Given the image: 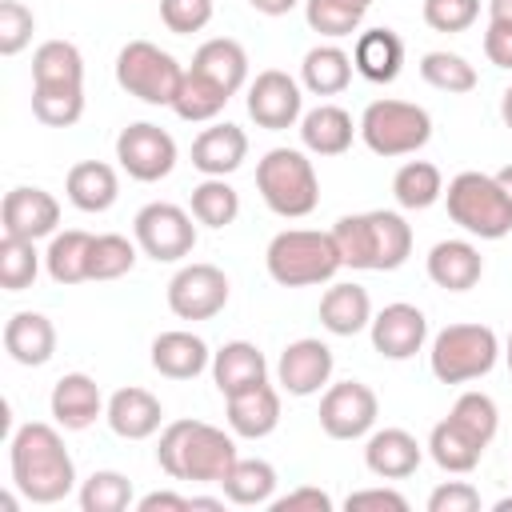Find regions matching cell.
<instances>
[{
	"label": "cell",
	"mask_w": 512,
	"mask_h": 512,
	"mask_svg": "<svg viewBox=\"0 0 512 512\" xmlns=\"http://www.w3.org/2000/svg\"><path fill=\"white\" fill-rule=\"evenodd\" d=\"M8 464H12L16 492L32 504H60L76 488L72 452L64 448L52 424H40V420L20 424L8 444Z\"/></svg>",
	"instance_id": "6da1fadb"
},
{
	"label": "cell",
	"mask_w": 512,
	"mask_h": 512,
	"mask_svg": "<svg viewBox=\"0 0 512 512\" xmlns=\"http://www.w3.org/2000/svg\"><path fill=\"white\" fill-rule=\"evenodd\" d=\"M332 240L344 268L356 272H396L412 256V224L388 208L340 216L332 224Z\"/></svg>",
	"instance_id": "7a4b0ae2"
},
{
	"label": "cell",
	"mask_w": 512,
	"mask_h": 512,
	"mask_svg": "<svg viewBox=\"0 0 512 512\" xmlns=\"http://www.w3.org/2000/svg\"><path fill=\"white\" fill-rule=\"evenodd\" d=\"M236 440L204 420H172L160 428L156 444V464L172 480H200V484H220L232 464H236Z\"/></svg>",
	"instance_id": "3957f363"
},
{
	"label": "cell",
	"mask_w": 512,
	"mask_h": 512,
	"mask_svg": "<svg viewBox=\"0 0 512 512\" xmlns=\"http://www.w3.org/2000/svg\"><path fill=\"white\" fill-rule=\"evenodd\" d=\"M264 264H268V276L280 288L328 284L344 268L332 232H316V228H284V232H276L268 240Z\"/></svg>",
	"instance_id": "277c9868"
},
{
	"label": "cell",
	"mask_w": 512,
	"mask_h": 512,
	"mask_svg": "<svg viewBox=\"0 0 512 512\" xmlns=\"http://www.w3.org/2000/svg\"><path fill=\"white\" fill-rule=\"evenodd\" d=\"M256 188H260V200L284 220H300L320 204L316 168L300 148L264 152V160L256 164Z\"/></svg>",
	"instance_id": "5b68a950"
},
{
	"label": "cell",
	"mask_w": 512,
	"mask_h": 512,
	"mask_svg": "<svg viewBox=\"0 0 512 512\" xmlns=\"http://www.w3.org/2000/svg\"><path fill=\"white\" fill-rule=\"evenodd\" d=\"M448 216L452 224H460L468 236L480 240H500L512 232V200L500 188L496 176L488 172H460L448 180Z\"/></svg>",
	"instance_id": "8992f818"
},
{
	"label": "cell",
	"mask_w": 512,
	"mask_h": 512,
	"mask_svg": "<svg viewBox=\"0 0 512 512\" xmlns=\"http://www.w3.org/2000/svg\"><path fill=\"white\" fill-rule=\"evenodd\" d=\"M500 340L488 324H448L436 332L428 364L440 384H468L496 368Z\"/></svg>",
	"instance_id": "52a82bcc"
},
{
	"label": "cell",
	"mask_w": 512,
	"mask_h": 512,
	"mask_svg": "<svg viewBox=\"0 0 512 512\" xmlns=\"http://www.w3.org/2000/svg\"><path fill=\"white\" fill-rule=\"evenodd\" d=\"M116 84L128 96L144 100V104L172 108V100H176V92L184 84V68L160 44H152V40H128L116 52Z\"/></svg>",
	"instance_id": "ba28073f"
},
{
	"label": "cell",
	"mask_w": 512,
	"mask_h": 512,
	"mask_svg": "<svg viewBox=\"0 0 512 512\" xmlns=\"http://www.w3.org/2000/svg\"><path fill=\"white\" fill-rule=\"evenodd\" d=\"M360 140L376 156H412L432 140V116L412 100H372L360 116Z\"/></svg>",
	"instance_id": "9c48e42d"
},
{
	"label": "cell",
	"mask_w": 512,
	"mask_h": 512,
	"mask_svg": "<svg viewBox=\"0 0 512 512\" xmlns=\"http://www.w3.org/2000/svg\"><path fill=\"white\" fill-rule=\"evenodd\" d=\"M196 216L184 212L180 204H168V200H152L136 212L132 220V236L140 244L144 256H152L156 264H176L184 256H192L196 248Z\"/></svg>",
	"instance_id": "30bf717a"
},
{
	"label": "cell",
	"mask_w": 512,
	"mask_h": 512,
	"mask_svg": "<svg viewBox=\"0 0 512 512\" xmlns=\"http://www.w3.org/2000/svg\"><path fill=\"white\" fill-rule=\"evenodd\" d=\"M116 160L132 180L156 184L176 168V140L160 124L136 120L116 136Z\"/></svg>",
	"instance_id": "8fae6325"
},
{
	"label": "cell",
	"mask_w": 512,
	"mask_h": 512,
	"mask_svg": "<svg viewBox=\"0 0 512 512\" xmlns=\"http://www.w3.org/2000/svg\"><path fill=\"white\" fill-rule=\"evenodd\" d=\"M380 416V400L360 380H340L320 396V428L332 440H360L372 432Z\"/></svg>",
	"instance_id": "7c38bea8"
},
{
	"label": "cell",
	"mask_w": 512,
	"mask_h": 512,
	"mask_svg": "<svg viewBox=\"0 0 512 512\" xmlns=\"http://www.w3.org/2000/svg\"><path fill=\"white\" fill-rule=\"evenodd\" d=\"M228 304V276L216 264H184L168 280V308L180 320H212Z\"/></svg>",
	"instance_id": "4fadbf2b"
},
{
	"label": "cell",
	"mask_w": 512,
	"mask_h": 512,
	"mask_svg": "<svg viewBox=\"0 0 512 512\" xmlns=\"http://www.w3.org/2000/svg\"><path fill=\"white\" fill-rule=\"evenodd\" d=\"M244 104H248V116L256 120V128H268V132H284L304 116L300 84L280 68L256 72V80L248 84V100Z\"/></svg>",
	"instance_id": "5bb4252c"
},
{
	"label": "cell",
	"mask_w": 512,
	"mask_h": 512,
	"mask_svg": "<svg viewBox=\"0 0 512 512\" xmlns=\"http://www.w3.org/2000/svg\"><path fill=\"white\" fill-rule=\"evenodd\" d=\"M332 348L316 336H300L292 340L280 360H276V384L288 396H316L328 380H332Z\"/></svg>",
	"instance_id": "9a60e30c"
},
{
	"label": "cell",
	"mask_w": 512,
	"mask_h": 512,
	"mask_svg": "<svg viewBox=\"0 0 512 512\" xmlns=\"http://www.w3.org/2000/svg\"><path fill=\"white\" fill-rule=\"evenodd\" d=\"M368 332H372V348H376L384 360H408V356H416V352L424 348V340H428V316H424L416 304L396 300V304H384V308L372 316Z\"/></svg>",
	"instance_id": "2e32d148"
},
{
	"label": "cell",
	"mask_w": 512,
	"mask_h": 512,
	"mask_svg": "<svg viewBox=\"0 0 512 512\" xmlns=\"http://www.w3.org/2000/svg\"><path fill=\"white\" fill-rule=\"evenodd\" d=\"M0 220H4V236H20V240H44V236H56V224H60V204L52 192L44 188H12L4 196V208H0Z\"/></svg>",
	"instance_id": "e0dca14e"
},
{
	"label": "cell",
	"mask_w": 512,
	"mask_h": 512,
	"mask_svg": "<svg viewBox=\"0 0 512 512\" xmlns=\"http://www.w3.org/2000/svg\"><path fill=\"white\" fill-rule=\"evenodd\" d=\"M104 420L120 440H148L164 424V408L148 388H116L104 404Z\"/></svg>",
	"instance_id": "ac0fdd59"
},
{
	"label": "cell",
	"mask_w": 512,
	"mask_h": 512,
	"mask_svg": "<svg viewBox=\"0 0 512 512\" xmlns=\"http://www.w3.org/2000/svg\"><path fill=\"white\" fill-rule=\"evenodd\" d=\"M48 408L56 416L60 428L68 432H84L88 424H96V416L104 412V396H100V384L88 376V372H68L52 384V396H48Z\"/></svg>",
	"instance_id": "d6986e66"
},
{
	"label": "cell",
	"mask_w": 512,
	"mask_h": 512,
	"mask_svg": "<svg viewBox=\"0 0 512 512\" xmlns=\"http://www.w3.org/2000/svg\"><path fill=\"white\" fill-rule=\"evenodd\" d=\"M420 460H424V448L404 428H380L364 444V464L380 480H404V476H412L420 468Z\"/></svg>",
	"instance_id": "ffe728a7"
},
{
	"label": "cell",
	"mask_w": 512,
	"mask_h": 512,
	"mask_svg": "<svg viewBox=\"0 0 512 512\" xmlns=\"http://www.w3.org/2000/svg\"><path fill=\"white\" fill-rule=\"evenodd\" d=\"M276 424H280V392L268 380L228 396V428H232V436L264 440V436L276 432Z\"/></svg>",
	"instance_id": "44dd1931"
},
{
	"label": "cell",
	"mask_w": 512,
	"mask_h": 512,
	"mask_svg": "<svg viewBox=\"0 0 512 512\" xmlns=\"http://www.w3.org/2000/svg\"><path fill=\"white\" fill-rule=\"evenodd\" d=\"M484 276V256L468 240H440L428 252V280L448 292H468Z\"/></svg>",
	"instance_id": "7402d4cb"
},
{
	"label": "cell",
	"mask_w": 512,
	"mask_h": 512,
	"mask_svg": "<svg viewBox=\"0 0 512 512\" xmlns=\"http://www.w3.org/2000/svg\"><path fill=\"white\" fill-rule=\"evenodd\" d=\"M152 368L168 380H196L204 368H212V352L196 332L172 328L152 340Z\"/></svg>",
	"instance_id": "603a6c76"
},
{
	"label": "cell",
	"mask_w": 512,
	"mask_h": 512,
	"mask_svg": "<svg viewBox=\"0 0 512 512\" xmlns=\"http://www.w3.org/2000/svg\"><path fill=\"white\" fill-rule=\"evenodd\" d=\"M248 156V136L240 124H212L192 140V168L204 176H228L244 164Z\"/></svg>",
	"instance_id": "cb8c5ba5"
},
{
	"label": "cell",
	"mask_w": 512,
	"mask_h": 512,
	"mask_svg": "<svg viewBox=\"0 0 512 512\" xmlns=\"http://www.w3.org/2000/svg\"><path fill=\"white\" fill-rule=\"evenodd\" d=\"M4 352L24 364V368H40L52 360L56 352V328L44 312H12L4 324Z\"/></svg>",
	"instance_id": "d4e9b609"
},
{
	"label": "cell",
	"mask_w": 512,
	"mask_h": 512,
	"mask_svg": "<svg viewBox=\"0 0 512 512\" xmlns=\"http://www.w3.org/2000/svg\"><path fill=\"white\" fill-rule=\"evenodd\" d=\"M212 380L220 388V396H236L252 384H264L268 380V360L256 344L248 340H228L220 352H212Z\"/></svg>",
	"instance_id": "484cf974"
},
{
	"label": "cell",
	"mask_w": 512,
	"mask_h": 512,
	"mask_svg": "<svg viewBox=\"0 0 512 512\" xmlns=\"http://www.w3.org/2000/svg\"><path fill=\"white\" fill-rule=\"evenodd\" d=\"M352 68L372 84H392L404 68V40L392 28H368L356 36Z\"/></svg>",
	"instance_id": "4316f807"
},
{
	"label": "cell",
	"mask_w": 512,
	"mask_h": 512,
	"mask_svg": "<svg viewBox=\"0 0 512 512\" xmlns=\"http://www.w3.org/2000/svg\"><path fill=\"white\" fill-rule=\"evenodd\" d=\"M188 68L200 72V76H208V80H212L216 88H224L228 96H236V92L248 84V52H244L236 40H228V36L204 40V44L196 48V56H192Z\"/></svg>",
	"instance_id": "83f0119b"
},
{
	"label": "cell",
	"mask_w": 512,
	"mask_h": 512,
	"mask_svg": "<svg viewBox=\"0 0 512 512\" xmlns=\"http://www.w3.org/2000/svg\"><path fill=\"white\" fill-rule=\"evenodd\" d=\"M356 132H360V124H352V116L340 104H316L312 112L300 116V140L316 156H340V152H348Z\"/></svg>",
	"instance_id": "f1b7e54d"
},
{
	"label": "cell",
	"mask_w": 512,
	"mask_h": 512,
	"mask_svg": "<svg viewBox=\"0 0 512 512\" xmlns=\"http://www.w3.org/2000/svg\"><path fill=\"white\" fill-rule=\"evenodd\" d=\"M64 192L72 200V208L80 212H108L120 196V180H116V168L104 164V160H80L68 168L64 176Z\"/></svg>",
	"instance_id": "f546056e"
},
{
	"label": "cell",
	"mask_w": 512,
	"mask_h": 512,
	"mask_svg": "<svg viewBox=\"0 0 512 512\" xmlns=\"http://www.w3.org/2000/svg\"><path fill=\"white\" fill-rule=\"evenodd\" d=\"M320 324L332 332V336H356L372 324V300L360 284H332L324 296H320Z\"/></svg>",
	"instance_id": "4dcf8cb0"
},
{
	"label": "cell",
	"mask_w": 512,
	"mask_h": 512,
	"mask_svg": "<svg viewBox=\"0 0 512 512\" xmlns=\"http://www.w3.org/2000/svg\"><path fill=\"white\" fill-rule=\"evenodd\" d=\"M32 88H84V56L68 40H44L32 52Z\"/></svg>",
	"instance_id": "1f68e13d"
},
{
	"label": "cell",
	"mask_w": 512,
	"mask_h": 512,
	"mask_svg": "<svg viewBox=\"0 0 512 512\" xmlns=\"http://www.w3.org/2000/svg\"><path fill=\"white\" fill-rule=\"evenodd\" d=\"M352 80V56L336 44H316L304 52V64H300V84L312 92V96H336L344 92Z\"/></svg>",
	"instance_id": "d6a6232c"
},
{
	"label": "cell",
	"mask_w": 512,
	"mask_h": 512,
	"mask_svg": "<svg viewBox=\"0 0 512 512\" xmlns=\"http://www.w3.org/2000/svg\"><path fill=\"white\" fill-rule=\"evenodd\" d=\"M224 488V500L228 504H240V508H260V504H272L276 496V468L268 460H236L232 472L220 480Z\"/></svg>",
	"instance_id": "836d02e7"
},
{
	"label": "cell",
	"mask_w": 512,
	"mask_h": 512,
	"mask_svg": "<svg viewBox=\"0 0 512 512\" xmlns=\"http://www.w3.org/2000/svg\"><path fill=\"white\" fill-rule=\"evenodd\" d=\"M428 456L444 468V472H456V476H464V472H472L476 464H480V456H484V444H476L452 416H444L436 428H432V436H428Z\"/></svg>",
	"instance_id": "e575fe53"
},
{
	"label": "cell",
	"mask_w": 512,
	"mask_h": 512,
	"mask_svg": "<svg viewBox=\"0 0 512 512\" xmlns=\"http://www.w3.org/2000/svg\"><path fill=\"white\" fill-rule=\"evenodd\" d=\"M392 196H396V204L408 208V212L432 208V204L444 196V176H440V168L428 164V160H408V164H400L396 176H392Z\"/></svg>",
	"instance_id": "d590c367"
},
{
	"label": "cell",
	"mask_w": 512,
	"mask_h": 512,
	"mask_svg": "<svg viewBox=\"0 0 512 512\" xmlns=\"http://www.w3.org/2000/svg\"><path fill=\"white\" fill-rule=\"evenodd\" d=\"M88 252H92V232H80V228L56 232L44 252V268L56 284H80L88 280Z\"/></svg>",
	"instance_id": "8d00e7d4"
},
{
	"label": "cell",
	"mask_w": 512,
	"mask_h": 512,
	"mask_svg": "<svg viewBox=\"0 0 512 512\" xmlns=\"http://www.w3.org/2000/svg\"><path fill=\"white\" fill-rule=\"evenodd\" d=\"M188 212H192L196 224H204V228H228V224L240 216V192H236L224 176H204V180L192 188Z\"/></svg>",
	"instance_id": "74e56055"
},
{
	"label": "cell",
	"mask_w": 512,
	"mask_h": 512,
	"mask_svg": "<svg viewBox=\"0 0 512 512\" xmlns=\"http://www.w3.org/2000/svg\"><path fill=\"white\" fill-rule=\"evenodd\" d=\"M228 100H232V96H228L224 88H216L208 76L184 68V84H180V92H176V100H172V112H176L180 120H188V124H204V120H216Z\"/></svg>",
	"instance_id": "f35d334b"
},
{
	"label": "cell",
	"mask_w": 512,
	"mask_h": 512,
	"mask_svg": "<svg viewBox=\"0 0 512 512\" xmlns=\"http://www.w3.org/2000/svg\"><path fill=\"white\" fill-rule=\"evenodd\" d=\"M420 76L424 84H432L436 92H448V96H460V92H472L476 88V68L460 56V52H424L420 56Z\"/></svg>",
	"instance_id": "ab89813d"
},
{
	"label": "cell",
	"mask_w": 512,
	"mask_h": 512,
	"mask_svg": "<svg viewBox=\"0 0 512 512\" xmlns=\"http://www.w3.org/2000/svg\"><path fill=\"white\" fill-rule=\"evenodd\" d=\"M136 248H140V244H132V240L120 236V232H100V236H92L88 280H120L124 272H132Z\"/></svg>",
	"instance_id": "60d3db41"
},
{
	"label": "cell",
	"mask_w": 512,
	"mask_h": 512,
	"mask_svg": "<svg viewBox=\"0 0 512 512\" xmlns=\"http://www.w3.org/2000/svg\"><path fill=\"white\" fill-rule=\"evenodd\" d=\"M36 272H40L36 240L4 236L0 240V288L4 292H24V288L36 284Z\"/></svg>",
	"instance_id": "b9f144b4"
},
{
	"label": "cell",
	"mask_w": 512,
	"mask_h": 512,
	"mask_svg": "<svg viewBox=\"0 0 512 512\" xmlns=\"http://www.w3.org/2000/svg\"><path fill=\"white\" fill-rule=\"evenodd\" d=\"M132 504V480L124 472L100 468L80 484V508L84 512H124Z\"/></svg>",
	"instance_id": "7bdbcfd3"
},
{
	"label": "cell",
	"mask_w": 512,
	"mask_h": 512,
	"mask_svg": "<svg viewBox=\"0 0 512 512\" xmlns=\"http://www.w3.org/2000/svg\"><path fill=\"white\" fill-rule=\"evenodd\" d=\"M448 416H452L476 444H484V448L492 444V436H496V428H500V412H496V400H492L488 392H460Z\"/></svg>",
	"instance_id": "ee69618b"
},
{
	"label": "cell",
	"mask_w": 512,
	"mask_h": 512,
	"mask_svg": "<svg viewBox=\"0 0 512 512\" xmlns=\"http://www.w3.org/2000/svg\"><path fill=\"white\" fill-rule=\"evenodd\" d=\"M32 116L48 128H72L84 116V88H32Z\"/></svg>",
	"instance_id": "f6af8a7d"
},
{
	"label": "cell",
	"mask_w": 512,
	"mask_h": 512,
	"mask_svg": "<svg viewBox=\"0 0 512 512\" xmlns=\"http://www.w3.org/2000/svg\"><path fill=\"white\" fill-rule=\"evenodd\" d=\"M304 20H308L312 32H320L328 40H340V36L360 32L364 12L352 8L348 0H304Z\"/></svg>",
	"instance_id": "bcb514c9"
},
{
	"label": "cell",
	"mask_w": 512,
	"mask_h": 512,
	"mask_svg": "<svg viewBox=\"0 0 512 512\" xmlns=\"http://www.w3.org/2000/svg\"><path fill=\"white\" fill-rule=\"evenodd\" d=\"M420 16L432 32H464L476 24L480 0H424Z\"/></svg>",
	"instance_id": "7dc6e473"
},
{
	"label": "cell",
	"mask_w": 512,
	"mask_h": 512,
	"mask_svg": "<svg viewBox=\"0 0 512 512\" xmlns=\"http://www.w3.org/2000/svg\"><path fill=\"white\" fill-rule=\"evenodd\" d=\"M36 32V16L32 8H24L20 0H4L0 4V56H16L28 48Z\"/></svg>",
	"instance_id": "c3c4849f"
},
{
	"label": "cell",
	"mask_w": 512,
	"mask_h": 512,
	"mask_svg": "<svg viewBox=\"0 0 512 512\" xmlns=\"http://www.w3.org/2000/svg\"><path fill=\"white\" fill-rule=\"evenodd\" d=\"M160 20L176 36H192L208 28L212 20V0H160Z\"/></svg>",
	"instance_id": "681fc988"
},
{
	"label": "cell",
	"mask_w": 512,
	"mask_h": 512,
	"mask_svg": "<svg viewBox=\"0 0 512 512\" xmlns=\"http://www.w3.org/2000/svg\"><path fill=\"white\" fill-rule=\"evenodd\" d=\"M476 508H480V492L468 480H444L428 496V512H476Z\"/></svg>",
	"instance_id": "f907efd6"
},
{
	"label": "cell",
	"mask_w": 512,
	"mask_h": 512,
	"mask_svg": "<svg viewBox=\"0 0 512 512\" xmlns=\"http://www.w3.org/2000/svg\"><path fill=\"white\" fill-rule=\"evenodd\" d=\"M268 508L272 512H300V508H308V512H332V496L324 488L304 484V488H292L288 496H272Z\"/></svg>",
	"instance_id": "816d5d0a"
},
{
	"label": "cell",
	"mask_w": 512,
	"mask_h": 512,
	"mask_svg": "<svg viewBox=\"0 0 512 512\" xmlns=\"http://www.w3.org/2000/svg\"><path fill=\"white\" fill-rule=\"evenodd\" d=\"M344 508H348V512H360V508H392V512H408V500H404L396 488H360V492H348Z\"/></svg>",
	"instance_id": "f5cc1de1"
},
{
	"label": "cell",
	"mask_w": 512,
	"mask_h": 512,
	"mask_svg": "<svg viewBox=\"0 0 512 512\" xmlns=\"http://www.w3.org/2000/svg\"><path fill=\"white\" fill-rule=\"evenodd\" d=\"M484 56L496 68H512V24L508 20H488V28H484Z\"/></svg>",
	"instance_id": "db71d44e"
},
{
	"label": "cell",
	"mask_w": 512,
	"mask_h": 512,
	"mask_svg": "<svg viewBox=\"0 0 512 512\" xmlns=\"http://www.w3.org/2000/svg\"><path fill=\"white\" fill-rule=\"evenodd\" d=\"M136 508L140 512H160V508H168V512H192V496H180V492H148V496L136 500Z\"/></svg>",
	"instance_id": "11a10c76"
},
{
	"label": "cell",
	"mask_w": 512,
	"mask_h": 512,
	"mask_svg": "<svg viewBox=\"0 0 512 512\" xmlns=\"http://www.w3.org/2000/svg\"><path fill=\"white\" fill-rule=\"evenodd\" d=\"M248 4H252L260 16H288L300 0H248Z\"/></svg>",
	"instance_id": "9f6ffc18"
},
{
	"label": "cell",
	"mask_w": 512,
	"mask_h": 512,
	"mask_svg": "<svg viewBox=\"0 0 512 512\" xmlns=\"http://www.w3.org/2000/svg\"><path fill=\"white\" fill-rule=\"evenodd\" d=\"M488 20H508L512 24V0H488Z\"/></svg>",
	"instance_id": "6f0895ef"
},
{
	"label": "cell",
	"mask_w": 512,
	"mask_h": 512,
	"mask_svg": "<svg viewBox=\"0 0 512 512\" xmlns=\"http://www.w3.org/2000/svg\"><path fill=\"white\" fill-rule=\"evenodd\" d=\"M196 508H204V512H220L224 500H216V496H192V512H196Z\"/></svg>",
	"instance_id": "680465c9"
},
{
	"label": "cell",
	"mask_w": 512,
	"mask_h": 512,
	"mask_svg": "<svg viewBox=\"0 0 512 512\" xmlns=\"http://www.w3.org/2000/svg\"><path fill=\"white\" fill-rule=\"evenodd\" d=\"M500 120L512 128V84L504 88V96H500Z\"/></svg>",
	"instance_id": "91938a15"
},
{
	"label": "cell",
	"mask_w": 512,
	"mask_h": 512,
	"mask_svg": "<svg viewBox=\"0 0 512 512\" xmlns=\"http://www.w3.org/2000/svg\"><path fill=\"white\" fill-rule=\"evenodd\" d=\"M496 180H500V188L508 192V200H512V164H504L500 172H496Z\"/></svg>",
	"instance_id": "94428289"
},
{
	"label": "cell",
	"mask_w": 512,
	"mask_h": 512,
	"mask_svg": "<svg viewBox=\"0 0 512 512\" xmlns=\"http://www.w3.org/2000/svg\"><path fill=\"white\" fill-rule=\"evenodd\" d=\"M492 508H496V512H512V496H504V500H496Z\"/></svg>",
	"instance_id": "6125c7cd"
},
{
	"label": "cell",
	"mask_w": 512,
	"mask_h": 512,
	"mask_svg": "<svg viewBox=\"0 0 512 512\" xmlns=\"http://www.w3.org/2000/svg\"><path fill=\"white\" fill-rule=\"evenodd\" d=\"M504 360H508V372H512V332H508V340H504Z\"/></svg>",
	"instance_id": "be15d7a7"
},
{
	"label": "cell",
	"mask_w": 512,
	"mask_h": 512,
	"mask_svg": "<svg viewBox=\"0 0 512 512\" xmlns=\"http://www.w3.org/2000/svg\"><path fill=\"white\" fill-rule=\"evenodd\" d=\"M348 4H352V8H360V12H368V8H372V0H348Z\"/></svg>",
	"instance_id": "e7e4bbea"
}]
</instances>
